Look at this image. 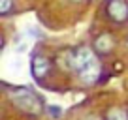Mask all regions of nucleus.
I'll use <instances>...</instances> for the list:
<instances>
[{
	"label": "nucleus",
	"mask_w": 128,
	"mask_h": 120,
	"mask_svg": "<svg viewBox=\"0 0 128 120\" xmlns=\"http://www.w3.org/2000/svg\"><path fill=\"white\" fill-rule=\"evenodd\" d=\"M8 94H10V98H12V101L15 103V107L21 109L23 113H26V115L36 116V115H40V113L44 111V101H42V98L38 96L32 88L13 86L12 90H8Z\"/></svg>",
	"instance_id": "nucleus-1"
},
{
	"label": "nucleus",
	"mask_w": 128,
	"mask_h": 120,
	"mask_svg": "<svg viewBox=\"0 0 128 120\" xmlns=\"http://www.w3.org/2000/svg\"><path fill=\"white\" fill-rule=\"evenodd\" d=\"M106 15L115 24L128 23V0H108L106 2Z\"/></svg>",
	"instance_id": "nucleus-2"
},
{
	"label": "nucleus",
	"mask_w": 128,
	"mask_h": 120,
	"mask_svg": "<svg viewBox=\"0 0 128 120\" xmlns=\"http://www.w3.org/2000/svg\"><path fill=\"white\" fill-rule=\"evenodd\" d=\"M92 60H96L94 56V49H90L88 45H79L77 49L72 51V69L70 71L79 73L83 68H87Z\"/></svg>",
	"instance_id": "nucleus-3"
},
{
	"label": "nucleus",
	"mask_w": 128,
	"mask_h": 120,
	"mask_svg": "<svg viewBox=\"0 0 128 120\" xmlns=\"http://www.w3.org/2000/svg\"><path fill=\"white\" fill-rule=\"evenodd\" d=\"M49 69H51V60L45 55H40V53H34L30 60V71L32 77L36 81H42L44 77L49 75Z\"/></svg>",
	"instance_id": "nucleus-4"
},
{
	"label": "nucleus",
	"mask_w": 128,
	"mask_h": 120,
	"mask_svg": "<svg viewBox=\"0 0 128 120\" xmlns=\"http://www.w3.org/2000/svg\"><path fill=\"white\" fill-rule=\"evenodd\" d=\"M113 47H115V41H113V36L108 32H102L98 34V36L94 38V41H92V49H94V53H98V55H109V53L113 51Z\"/></svg>",
	"instance_id": "nucleus-5"
},
{
	"label": "nucleus",
	"mask_w": 128,
	"mask_h": 120,
	"mask_svg": "<svg viewBox=\"0 0 128 120\" xmlns=\"http://www.w3.org/2000/svg\"><path fill=\"white\" fill-rule=\"evenodd\" d=\"M77 75H79V79L83 81L85 84H94L96 81L100 79V75H102V66H100V62H98V60H92L90 64H88L87 68H83Z\"/></svg>",
	"instance_id": "nucleus-6"
},
{
	"label": "nucleus",
	"mask_w": 128,
	"mask_h": 120,
	"mask_svg": "<svg viewBox=\"0 0 128 120\" xmlns=\"http://www.w3.org/2000/svg\"><path fill=\"white\" fill-rule=\"evenodd\" d=\"M106 120H128V109H124V107H111V109H108Z\"/></svg>",
	"instance_id": "nucleus-7"
},
{
	"label": "nucleus",
	"mask_w": 128,
	"mask_h": 120,
	"mask_svg": "<svg viewBox=\"0 0 128 120\" xmlns=\"http://www.w3.org/2000/svg\"><path fill=\"white\" fill-rule=\"evenodd\" d=\"M13 9V0H0V15L8 17Z\"/></svg>",
	"instance_id": "nucleus-8"
},
{
	"label": "nucleus",
	"mask_w": 128,
	"mask_h": 120,
	"mask_svg": "<svg viewBox=\"0 0 128 120\" xmlns=\"http://www.w3.org/2000/svg\"><path fill=\"white\" fill-rule=\"evenodd\" d=\"M47 111L51 113L55 118H58L60 115H62V109H58V107H55V105H47Z\"/></svg>",
	"instance_id": "nucleus-9"
},
{
	"label": "nucleus",
	"mask_w": 128,
	"mask_h": 120,
	"mask_svg": "<svg viewBox=\"0 0 128 120\" xmlns=\"http://www.w3.org/2000/svg\"><path fill=\"white\" fill-rule=\"evenodd\" d=\"M74 2H85V0H74Z\"/></svg>",
	"instance_id": "nucleus-10"
},
{
	"label": "nucleus",
	"mask_w": 128,
	"mask_h": 120,
	"mask_svg": "<svg viewBox=\"0 0 128 120\" xmlns=\"http://www.w3.org/2000/svg\"><path fill=\"white\" fill-rule=\"evenodd\" d=\"M85 120H96V118H85Z\"/></svg>",
	"instance_id": "nucleus-11"
},
{
	"label": "nucleus",
	"mask_w": 128,
	"mask_h": 120,
	"mask_svg": "<svg viewBox=\"0 0 128 120\" xmlns=\"http://www.w3.org/2000/svg\"><path fill=\"white\" fill-rule=\"evenodd\" d=\"M126 47H128V41H126Z\"/></svg>",
	"instance_id": "nucleus-12"
}]
</instances>
